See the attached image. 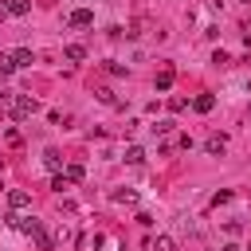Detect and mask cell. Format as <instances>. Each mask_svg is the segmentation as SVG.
Returning a JSON list of instances; mask_svg holds the SVG:
<instances>
[{
  "label": "cell",
  "instance_id": "1",
  "mask_svg": "<svg viewBox=\"0 0 251 251\" xmlns=\"http://www.w3.org/2000/svg\"><path fill=\"white\" fill-rule=\"evenodd\" d=\"M0 110H4L8 118H31V114L39 110V102H35L31 94H16V90H8V94H0Z\"/></svg>",
  "mask_w": 251,
  "mask_h": 251
},
{
  "label": "cell",
  "instance_id": "2",
  "mask_svg": "<svg viewBox=\"0 0 251 251\" xmlns=\"http://www.w3.org/2000/svg\"><path fill=\"white\" fill-rule=\"evenodd\" d=\"M224 149H227V137L224 133H208L204 137V153L208 157H224Z\"/></svg>",
  "mask_w": 251,
  "mask_h": 251
},
{
  "label": "cell",
  "instance_id": "3",
  "mask_svg": "<svg viewBox=\"0 0 251 251\" xmlns=\"http://www.w3.org/2000/svg\"><path fill=\"white\" fill-rule=\"evenodd\" d=\"M8 208H12V212H24V208H31V192H24V188H12V192H8Z\"/></svg>",
  "mask_w": 251,
  "mask_h": 251
},
{
  "label": "cell",
  "instance_id": "4",
  "mask_svg": "<svg viewBox=\"0 0 251 251\" xmlns=\"http://www.w3.org/2000/svg\"><path fill=\"white\" fill-rule=\"evenodd\" d=\"M67 24H71V27H90V24H94V12H90V8H75V12L67 16Z\"/></svg>",
  "mask_w": 251,
  "mask_h": 251
},
{
  "label": "cell",
  "instance_id": "5",
  "mask_svg": "<svg viewBox=\"0 0 251 251\" xmlns=\"http://www.w3.org/2000/svg\"><path fill=\"white\" fill-rule=\"evenodd\" d=\"M63 59H71V63H82V59H86V47H82V43H67V47H63Z\"/></svg>",
  "mask_w": 251,
  "mask_h": 251
},
{
  "label": "cell",
  "instance_id": "6",
  "mask_svg": "<svg viewBox=\"0 0 251 251\" xmlns=\"http://www.w3.org/2000/svg\"><path fill=\"white\" fill-rule=\"evenodd\" d=\"M8 55H12L16 71H20V67H31V47H16V51H8Z\"/></svg>",
  "mask_w": 251,
  "mask_h": 251
},
{
  "label": "cell",
  "instance_id": "7",
  "mask_svg": "<svg viewBox=\"0 0 251 251\" xmlns=\"http://www.w3.org/2000/svg\"><path fill=\"white\" fill-rule=\"evenodd\" d=\"M212 106H216V98H212V94H196V98H192V110H200V114H208Z\"/></svg>",
  "mask_w": 251,
  "mask_h": 251
},
{
  "label": "cell",
  "instance_id": "8",
  "mask_svg": "<svg viewBox=\"0 0 251 251\" xmlns=\"http://www.w3.org/2000/svg\"><path fill=\"white\" fill-rule=\"evenodd\" d=\"M43 165H47L51 173H63V157H59L55 149H47V153H43Z\"/></svg>",
  "mask_w": 251,
  "mask_h": 251
},
{
  "label": "cell",
  "instance_id": "9",
  "mask_svg": "<svg viewBox=\"0 0 251 251\" xmlns=\"http://www.w3.org/2000/svg\"><path fill=\"white\" fill-rule=\"evenodd\" d=\"M31 12V0H8V16H27Z\"/></svg>",
  "mask_w": 251,
  "mask_h": 251
},
{
  "label": "cell",
  "instance_id": "10",
  "mask_svg": "<svg viewBox=\"0 0 251 251\" xmlns=\"http://www.w3.org/2000/svg\"><path fill=\"white\" fill-rule=\"evenodd\" d=\"M141 161H145V149L141 145H129L126 149V165H141Z\"/></svg>",
  "mask_w": 251,
  "mask_h": 251
},
{
  "label": "cell",
  "instance_id": "11",
  "mask_svg": "<svg viewBox=\"0 0 251 251\" xmlns=\"http://www.w3.org/2000/svg\"><path fill=\"white\" fill-rule=\"evenodd\" d=\"M63 176H67L71 184H78V180L86 176V169H82V165H67V169H63Z\"/></svg>",
  "mask_w": 251,
  "mask_h": 251
},
{
  "label": "cell",
  "instance_id": "12",
  "mask_svg": "<svg viewBox=\"0 0 251 251\" xmlns=\"http://www.w3.org/2000/svg\"><path fill=\"white\" fill-rule=\"evenodd\" d=\"M153 251H176V239L173 235H157L153 239Z\"/></svg>",
  "mask_w": 251,
  "mask_h": 251
},
{
  "label": "cell",
  "instance_id": "13",
  "mask_svg": "<svg viewBox=\"0 0 251 251\" xmlns=\"http://www.w3.org/2000/svg\"><path fill=\"white\" fill-rule=\"evenodd\" d=\"M94 94H98V102H106V106H122V102L114 98V90H110V86H98Z\"/></svg>",
  "mask_w": 251,
  "mask_h": 251
},
{
  "label": "cell",
  "instance_id": "14",
  "mask_svg": "<svg viewBox=\"0 0 251 251\" xmlns=\"http://www.w3.org/2000/svg\"><path fill=\"white\" fill-rule=\"evenodd\" d=\"M114 200H118V204H137V192H133V188H118Z\"/></svg>",
  "mask_w": 251,
  "mask_h": 251
},
{
  "label": "cell",
  "instance_id": "15",
  "mask_svg": "<svg viewBox=\"0 0 251 251\" xmlns=\"http://www.w3.org/2000/svg\"><path fill=\"white\" fill-rule=\"evenodd\" d=\"M35 247H39V251H51V235H47V231H43V227H39V231H35Z\"/></svg>",
  "mask_w": 251,
  "mask_h": 251
},
{
  "label": "cell",
  "instance_id": "16",
  "mask_svg": "<svg viewBox=\"0 0 251 251\" xmlns=\"http://www.w3.org/2000/svg\"><path fill=\"white\" fill-rule=\"evenodd\" d=\"M16 71V63H12V55L8 51H0V75H12Z\"/></svg>",
  "mask_w": 251,
  "mask_h": 251
},
{
  "label": "cell",
  "instance_id": "17",
  "mask_svg": "<svg viewBox=\"0 0 251 251\" xmlns=\"http://www.w3.org/2000/svg\"><path fill=\"white\" fill-rule=\"evenodd\" d=\"M169 86H173V71H161L157 75V90H169Z\"/></svg>",
  "mask_w": 251,
  "mask_h": 251
},
{
  "label": "cell",
  "instance_id": "18",
  "mask_svg": "<svg viewBox=\"0 0 251 251\" xmlns=\"http://www.w3.org/2000/svg\"><path fill=\"white\" fill-rule=\"evenodd\" d=\"M51 188H55V192H63V188H71V180H67L63 173H55V180H51Z\"/></svg>",
  "mask_w": 251,
  "mask_h": 251
},
{
  "label": "cell",
  "instance_id": "19",
  "mask_svg": "<svg viewBox=\"0 0 251 251\" xmlns=\"http://www.w3.org/2000/svg\"><path fill=\"white\" fill-rule=\"evenodd\" d=\"M4 137H8V145H20V141H24V137H20V129H16V126H8V133H4Z\"/></svg>",
  "mask_w": 251,
  "mask_h": 251
},
{
  "label": "cell",
  "instance_id": "20",
  "mask_svg": "<svg viewBox=\"0 0 251 251\" xmlns=\"http://www.w3.org/2000/svg\"><path fill=\"white\" fill-rule=\"evenodd\" d=\"M0 20H8V4H0Z\"/></svg>",
  "mask_w": 251,
  "mask_h": 251
},
{
  "label": "cell",
  "instance_id": "21",
  "mask_svg": "<svg viewBox=\"0 0 251 251\" xmlns=\"http://www.w3.org/2000/svg\"><path fill=\"white\" fill-rule=\"evenodd\" d=\"M220 251H235V247H231V243H227V247H220Z\"/></svg>",
  "mask_w": 251,
  "mask_h": 251
},
{
  "label": "cell",
  "instance_id": "22",
  "mask_svg": "<svg viewBox=\"0 0 251 251\" xmlns=\"http://www.w3.org/2000/svg\"><path fill=\"white\" fill-rule=\"evenodd\" d=\"M247 4H251V0H247Z\"/></svg>",
  "mask_w": 251,
  "mask_h": 251
}]
</instances>
